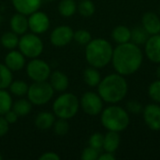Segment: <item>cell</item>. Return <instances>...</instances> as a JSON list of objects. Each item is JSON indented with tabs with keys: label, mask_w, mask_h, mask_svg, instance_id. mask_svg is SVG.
<instances>
[{
	"label": "cell",
	"mask_w": 160,
	"mask_h": 160,
	"mask_svg": "<svg viewBox=\"0 0 160 160\" xmlns=\"http://www.w3.org/2000/svg\"><path fill=\"white\" fill-rule=\"evenodd\" d=\"M143 62V52L139 45L129 41L118 44L113 49L112 64L114 70L123 75L129 76L136 73Z\"/></svg>",
	"instance_id": "obj_1"
},
{
	"label": "cell",
	"mask_w": 160,
	"mask_h": 160,
	"mask_svg": "<svg viewBox=\"0 0 160 160\" xmlns=\"http://www.w3.org/2000/svg\"><path fill=\"white\" fill-rule=\"evenodd\" d=\"M128 84L125 76L119 73H112L101 79L98 85V94L102 100L109 104H117L127 96Z\"/></svg>",
	"instance_id": "obj_2"
},
{
	"label": "cell",
	"mask_w": 160,
	"mask_h": 160,
	"mask_svg": "<svg viewBox=\"0 0 160 160\" xmlns=\"http://www.w3.org/2000/svg\"><path fill=\"white\" fill-rule=\"evenodd\" d=\"M113 48L111 42L105 38L91 39L85 48V59L94 68H102L112 62Z\"/></svg>",
	"instance_id": "obj_3"
},
{
	"label": "cell",
	"mask_w": 160,
	"mask_h": 160,
	"mask_svg": "<svg viewBox=\"0 0 160 160\" xmlns=\"http://www.w3.org/2000/svg\"><path fill=\"white\" fill-rule=\"evenodd\" d=\"M100 114V122L108 131L120 133L126 130L129 126L130 115L128 112L116 104H112L103 109Z\"/></svg>",
	"instance_id": "obj_4"
},
{
	"label": "cell",
	"mask_w": 160,
	"mask_h": 160,
	"mask_svg": "<svg viewBox=\"0 0 160 160\" xmlns=\"http://www.w3.org/2000/svg\"><path fill=\"white\" fill-rule=\"evenodd\" d=\"M80 99L72 93L61 94L52 103V112L57 118L69 120L79 112Z\"/></svg>",
	"instance_id": "obj_5"
},
{
	"label": "cell",
	"mask_w": 160,
	"mask_h": 160,
	"mask_svg": "<svg viewBox=\"0 0 160 160\" xmlns=\"http://www.w3.org/2000/svg\"><path fill=\"white\" fill-rule=\"evenodd\" d=\"M53 94H54V90L51 86L50 82L44 81V82H34L28 87L26 96L28 100L32 104L41 106L50 102L53 97Z\"/></svg>",
	"instance_id": "obj_6"
},
{
	"label": "cell",
	"mask_w": 160,
	"mask_h": 160,
	"mask_svg": "<svg viewBox=\"0 0 160 160\" xmlns=\"http://www.w3.org/2000/svg\"><path fill=\"white\" fill-rule=\"evenodd\" d=\"M19 51L27 58L38 57L43 52V42L38 35L35 33H25L19 38Z\"/></svg>",
	"instance_id": "obj_7"
},
{
	"label": "cell",
	"mask_w": 160,
	"mask_h": 160,
	"mask_svg": "<svg viewBox=\"0 0 160 160\" xmlns=\"http://www.w3.org/2000/svg\"><path fill=\"white\" fill-rule=\"evenodd\" d=\"M51 73L52 69L49 64L38 57L33 58L26 65V74L33 82L47 81Z\"/></svg>",
	"instance_id": "obj_8"
},
{
	"label": "cell",
	"mask_w": 160,
	"mask_h": 160,
	"mask_svg": "<svg viewBox=\"0 0 160 160\" xmlns=\"http://www.w3.org/2000/svg\"><path fill=\"white\" fill-rule=\"evenodd\" d=\"M103 100L98 93L85 92L80 99V107L82 111L91 116H96L103 111Z\"/></svg>",
	"instance_id": "obj_9"
},
{
	"label": "cell",
	"mask_w": 160,
	"mask_h": 160,
	"mask_svg": "<svg viewBox=\"0 0 160 160\" xmlns=\"http://www.w3.org/2000/svg\"><path fill=\"white\" fill-rule=\"evenodd\" d=\"M28 29L37 35H41L45 33L51 24L49 16L43 12L37 10L30 15H28Z\"/></svg>",
	"instance_id": "obj_10"
},
{
	"label": "cell",
	"mask_w": 160,
	"mask_h": 160,
	"mask_svg": "<svg viewBox=\"0 0 160 160\" xmlns=\"http://www.w3.org/2000/svg\"><path fill=\"white\" fill-rule=\"evenodd\" d=\"M74 31L68 25L55 27L50 35V41L55 47H63L73 40Z\"/></svg>",
	"instance_id": "obj_11"
},
{
	"label": "cell",
	"mask_w": 160,
	"mask_h": 160,
	"mask_svg": "<svg viewBox=\"0 0 160 160\" xmlns=\"http://www.w3.org/2000/svg\"><path fill=\"white\" fill-rule=\"evenodd\" d=\"M142 117L145 125L154 131L160 130V105L151 103L143 107Z\"/></svg>",
	"instance_id": "obj_12"
},
{
	"label": "cell",
	"mask_w": 160,
	"mask_h": 160,
	"mask_svg": "<svg viewBox=\"0 0 160 160\" xmlns=\"http://www.w3.org/2000/svg\"><path fill=\"white\" fill-rule=\"evenodd\" d=\"M144 52L151 62L160 64V34L148 38L144 44Z\"/></svg>",
	"instance_id": "obj_13"
},
{
	"label": "cell",
	"mask_w": 160,
	"mask_h": 160,
	"mask_svg": "<svg viewBox=\"0 0 160 160\" xmlns=\"http://www.w3.org/2000/svg\"><path fill=\"white\" fill-rule=\"evenodd\" d=\"M4 64L13 72L20 71L25 66V56L20 52L14 50H10L5 56Z\"/></svg>",
	"instance_id": "obj_14"
},
{
	"label": "cell",
	"mask_w": 160,
	"mask_h": 160,
	"mask_svg": "<svg viewBox=\"0 0 160 160\" xmlns=\"http://www.w3.org/2000/svg\"><path fill=\"white\" fill-rule=\"evenodd\" d=\"M142 25L150 36L160 34V18L155 12H145L142 18Z\"/></svg>",
	"instance_id": "obj_15"
},
{
	"label": "cell",
	"mask_w": 160,
	"mask_h": 160,
	"mask_svg": "<svg viewBox=\"0 0 160 160\" xmlns=\"http://www.w3.org/2000/svg\"><path fill=\"white\" fill-rule=\"evenodd\" d=\"M11 3L17 12L28 16L40 8L42 0H11Z\"/></svg>",
	"instance_id": "obj_16"
},
{
	"label": "cell",
	"mask_w": 160,
	"mask_h": 160,
	"mask_svg": "<svg viewBox=\"0 0 160 160\" xmlns=\"http://www.w3.org/2000/svg\"><path fill=\"white\" fill-rule=\"evenodd\" d=\"M10 29L18 36L25 34L28 30V17L22 13L17 12L12 15L9 21Z\"/></svg>",
	"instance_id": "obj_17"
},
{
	"label": "cell",
	"mask_w": 160,
	"mask_h": 160,
	"mask_svg": "<svg viewBox=\"0 0 160 160\" xmlns=\"http://www.w3.org/2000/svg\"><path fill=\"white\" fill-rule=\"evenodd\" d=\"M49 82L52 89L57 92H65L69 84L68 77L62 71L55 70L51 73L49 77Z\"/></svg>",
	"instance_id": "obj_18"
},
{
	"label": "cell",
	"mask_w": 160,
	"mask_h": 160,
	"mask_svg": "<svg viewBox=\"0 0 160 160\" xmlns=\"http://www.w3.org/2000/svg\"><path fill=\"white\" fill-rule=\"evenodd\" d=\"M121 139L119 132L115 131H108L106 135H104V141H103V147L102 149L105 152L109 153H115L119 146H120Z\"/></svg>",
	"instance_id": "obj_19"
},
{
	"label": "cell",
	"mask_w": 160,
	"mask_h": 160,
	"mask_svg": "<svg viewBox=\"0 0 160 160\" xmlns=\"http://www.w3.org/2000/svg\"><path fill=\"white\" fill-rule=\"evenodd\" d=\"M55 122V115L50 112H41L35 118V126L40 130H48L52 128Z\"/></svg>",
	"instance_id": "obj_20"
},
{
	"label": "cell",
	"mask_w": 160,
	"mask_h": 160,
	"mask_svg": "<svg viewBox=\"0 0 160 160\" xmlns=\"http://www.w3.org/2000/svg\"><path fill=\"white\" fill-rule=\"evenodd\" d=\"M112 38L117 44H124L131 41V29L126 25H118L112 32Z\"/></svg>",
	"instance_id": "obj_21"
},
{
	"label": "cell",
	"mask_w": 160,
	"mask_h": 160,
	"mask_svg": "<svg viewBox=\"0 0 160 160\" xmlns=\"http://www.w3.org/2000/svg\"><path fill=\"white\" fill-rule=\"evenodd\" d=\"M82 77H83L84 82L90 87H98V85L99 84L102 79L101 74L98 71V68L91 67V66L84 69Z\"/></svg>",
	"instance_id": "obj_22"
},
{
	"label": "cell",
	"mask_w": 160,
	"mask_h": 160,
	"mask_svg": "<svg viewBox=\"0 0 160 160\" xmlns=\"http://www.w3.org/2000/svg\"><path fill=\"white\" fill-rule=\"evenodd\" d=\"M19 37L16 33L12 32V31H8V32H5L1 38H0V42L1 45L7 49V50H14L16 47H18L19 44Z\"/></svg>",
	"instance_id": "obj_23"
},
{
	"label": "cell",
	"mask_w": 160,
	"mask_h": 160,
	"mask_svg": "<svg viewBox=\"0 0 160 160\" xmlns=\"http://www.w3.org/2000/svg\"><path fill=\"white\" fill-rule=\"evenodd\" d=\"M11 110L14 111L19 117H24V116L28 115V113L31 112L32 103L28 99L21 98L12 104Z\"/></svg>",
	"instance_id": "obj_24"
},
{
	"label": "cell",
	"mask_w": 160,
	"mask_h": 160,
	"mask_svg": "<svg viewBox=\"0 0 160 160\" xmlns=\"http://www.w3.org/2000/svg\"><path fill=\"white\" fill-rule=\"evenodd\" d=\"M77 11V4L75 0H61L58 4V12L63 17H71Z\"/></svg>",
	"instance_id": "obj_25"
},
{
	"label": "cell",
	"mask_w": 160,
	"mask_h": 160,
	"mask_svg": "<svg viewBox=\"0 0 160 160\" xmlns=\"http://www.w3.org/2000/svg\"><path fill=\"white\" fill-rule=\"evenodd\" d=\"M150 35L148 32L142 26H135L131 29V42L137 45H143L147 41Z\"/></svg>",
	"instance_id": "obj_26"
},
{
	"label": "cell",
	"mask_w": 160,
	"mask_h": 160,
	"mask_svg": "<svg viewBox=\"0 0 160 160\" xmlns=\"http://www.w3.org/2000/svg\"><path fill=\"white\" fill-rule=\"evenodd\" d=\"M77 11L81 16L88 18L91 17L96 11V6L92 0H82L77 5Z\"/></svg>",
	"instance_id": "obj_27"
},
{
	"label": "cell",
	"mask_w": 160,
	"mask_h": 160,
	"mask_svg": "<svg viewBox=\"0 0 160 160\" xmlns=\"http://www.w3.org/2000/svg\"><path fill=\"white\" fill-rule=\"evenodd\" d=\"M12 98L6 89H0V115H4L12 108Z\"/></svg>",
	"instance_id": "obj_28"
},
{
	"label": "cell",
	"mask_w": 160,
	"mask_h": 160,
	"mask_svg": "<svg viewBox=\"0 0 160 160\" xmlns=\"http://www.w3.org/2000/svg\"><path fill=\"white\" fill-rule=\"evenodd\" d=\"M13 75L12 71L5 65L0 63V89H7L10 85Z\"/></svg>",
	"instance_id": "obj_29"
},
{
	"label": "cell",
	"mask_w": 160,
	"mask_h": 160,
	"mask_svg": "<svg viewBox=\"0 0 160 160\" xmlns=\"http://www.w3.org/2000/svg\"><path fill=\"white\" fill-rule=\"evenodd\" d=\"M29 85L24 81H12L10 85L8 86L9 91L12 95L16 97H23L27 94Z\"/></svg>",
	"instance_id": "obj_30"
},
{
	"label": "cell",
	"mask_w": 160,
	"mask_h": 160,
	"mask_svg": "<svg viewBox=\"0 0 160 160\" xmlns=\"http://www.w3.org/2000/svg\"><path fill=\"white\" fill-rule=\"evenodd\" d=\"M52 128H53V131L56 135L64 136L69 130V124L67 119L58 118V120H55Z\"/></svg>",
	"instance_id": "obj_31"
},
{
	"label": "cell",
	"mask_w": 160,
	"mask_h": 160,
	"mask_svg": "<svg viewBox=\"0 0 160 160\" xmlns=\"http://www.w3.org/2000/svg\"><path fill=\"white\" fill-rule=\"evenodd\" d=\"M73 39L81 45H87L92 39V36L89 31L85 29H79L74 32Z\"/></svg>",
	"instance_id": "obj_32"
},
{
	"label": "cell",
	"mask_w": 160,
	"mask_h": 160,
	"mask_svg": "<svg viewBox=\"0 0 160 160\" xmlns=\"http://www.w3.org/2000/svg\"><path fill=\"white\" fill-rule=\"evenodd\" d=\"M148 95L155 103L160 104V79L150 83L148 87Z\"/></svg>",
	"instance_id": "obj_33"
},
{
	"label": "cell",
	"mask_w": 160,
	"mask_h": 160,
	"mask_svg": "<svg viewBox=\"0 0 160 160\" xmlns=\"http://www.w3.org/2000/svg\"><path fill=\"white\" fill-rule=\"evenodd\" d=\"M103 141H104V135L103 134L98 133V132L94 133L89 138V146L100 151L103 147Z\"/></svg>",
	"instance_id": "obj_34"
},
{
	"label": "cell",
	"mask_w": 160,
	"mask_h": 160,
	"mask_svg": "<svg viewBox=\"0 0 160 160\" xmlns=\"http://www.w3.org/2000/svg\"><path fill=\"white\" fill-rule=\"evenodd\" d=\"M127 111L128 112L129 114H139V113H142L143 111V106L142 105V103H140L139 101L133 99V100H129L127 103V107H126Z\"/></svg>",
	"instance_id": "obj_35"
},
{
	"label": "cell",
	"mask_w": 160,
	"mask_h": 160,
	"mask_svg": "<svg viewBox=\"0 0 160 160\" xmlns=\"http://www.w3.org/2000/svg\"><path fill=\"white\" fill-rule=\"evenodd\" d=\"M99 155H100L99 150L95 149L91 146H88L82 151L81 158L82 160H97L98 158Z\"/></svg>",
	"instance_id": "obj_36"
},
{
	"label": "cell",
	"mask_w": 160,
	"mask_h": 160,
	"mask_svg": "<svg viewBox=\"0 0 160 160\" xmlns=\"http://www.w3.org/2000/svg\"><path fill=\"white\" fill-rule=\"evenodd\" d=\"M9 128V124L8 123V121L5 119V117L3 115H0V138L4 137Z\"/></svg>",
	"instance_id": "obj_37"
},
{
	"label": "cell",
	"mask_w": 160,
	"mask_h": 160,
	"mask_svg": "<svg viewBox=\"0 0 160 160\" xmlns=\"http://www.w3.org/2000/svg\"><path fill=\"white\" fill-rule=\"evenodd\" d=\"M3 116L5 117V119L8 121V123L9 125L15 124V123L17 122L18 118H19V116L16 114V112H15L14 111H12V110L8 111V112L7 113H5Z\"/></svg>",
	"instance_id": "obj_38"
},
{
	"label": "cell",
	"mask_w": 160,
	"mask_h": 160,
	"mask_svg": "<svg viewBox=\"0 0 160 160\" xmlns=\"http://www.w3.org/2000/svg\"><path fill=\"white\" fill-rule=\"evenodd\" d=\"M39 160H59L60 159V156L57 155L54 152H46L43 153L39 158Z\"/></svg>",
	"instance_id": "obj_39"
},
{
	"label": "cell",
	"mask_w": 160,
	"mask_h": 160,
	"mask_svg": "<svg viewBox=\"0 0 160 160\" xmlns=\"http://www.w3.org/2000/svg\"><path fill=\"white\" fill-rule=\"evenodd\" d=\"M115 159V156L113 153H109V152H105L103 154H100L98 160H114Z\"/></svg>",
	"instance_id": "obj_40"
},
{
	"label": "cell",
	"mask_w": 160,
	"mask_h": 160,
	"mask_svg": "<svg viewBox=\"0 0 160 160\" xmlns=\"http://www.w3.org/2000/svg\"><path fill=\"white\" fill-rule=\"evenodd\" d=\"M157 77L158 79H160V64H158V67L157 68Z\"/></svg>",
	"instance_id": "obj_41"
},
{
	"label": "cell",
	"mask_w": 160,
	"mask_h": 160,
	"mask_svg": "<svg viewBox=\"0 0 160 160\" xmlns=\"http://www.w3.org/2000/svg\"><path fill=\"white\" fill-rule=\"evenodd\" d=\"M45 1H47V2H52V1H55V0H45Z\"/></svg>",
	"instance_id": "obj_42"
},
{
	"label": "cell",
	"mask_w": 160,
	"mask_h": 160,
	"mask_svg": "<svg viewBox=\"0 0 160 160\" xmlns=\"http://www.w3.org/2000/svg\"><path fill=\"white\" fill-rule=\"evenodd\" d=\"M3 158V157H2V155H1V153H0V160Z\"/></svg>",
	"instance_id": "obj_43"
}]
</instances>
